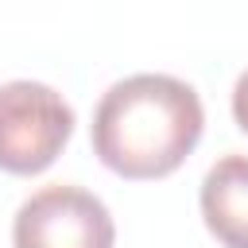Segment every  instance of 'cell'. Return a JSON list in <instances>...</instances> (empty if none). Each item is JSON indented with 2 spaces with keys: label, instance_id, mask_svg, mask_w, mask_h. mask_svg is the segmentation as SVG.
Segmentation results:
<instances>
[{
  "label": "cell",
  "instance_id": "1",
  "mask_svg": "<svg viewBox=\"0 0 248 248\" xmlns=\"http://www.w3.org/2000/svg\"><path fill=\"white\" fill-rule=\"evenodd\" d=\"M205 128L202 97L170 74L112 81L93 108V155L128 182L167 178L186 163Z\"/></svg>",
  "mask_w": 248,
  "mask_h": 248
},
{
  "label": "cell",
  "instance_id": "2",
  "mask_svg": "<svg viewBox=\"0 0 248 248\" xmlns=\"http://www.w3.org/2000/svg\"><path fill=\"white\" fill-rule=\"evenodd\" d=\"M70 136L74 108L54 85L31 78L0 85V170L39 174L62 155Z\"/></svg>",
  "mask_w": 248,
  "mask_h": 248
},
{
  "label": "cell",
  "instance_id": "3",
  "mask_svg": "<svg viewBox=\"0 0 248 248\" xmlns=\"http://www.w3.org/2000/svg\"><path fill=\"white\" fill-rule=\"evenodd\" d=\"M16 248H112L116 225L108 205L70 182L35 190L12 221Z\"/></svg>",
  "mask_w": 248,
  "mask_h": 248
},
{
  "label": "cell",
  "instance_id": "4",
  "mask_svg": "<svg viewBox=\"0 0 248 248\" xmlns=\"http://www.w3.org/2000/svg\"><path fill=\"white\" fill-rule=\"evenodd\" d=\"M205 229L225 248H248V155H221L202 178Z\"/></svg>",
  "mask_w": 248,
  "mask_h": 248
},
{
  "label": "cell",
  "instance_id": "5",
  "mask_svg": "<svg viewBox=\"0 0 248 248\" xmlns=\"http://www.w3.org/2000/svg\"><path fill=\"white\" fill-rule=\"evenodd\" d=\"M232 120H236L240 132H248V70L232 85Z\"/></svg>",
  "mask_w": 248,
  "mask_h": 248
}]
</instances>
